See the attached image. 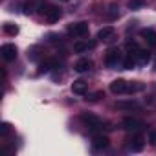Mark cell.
Listing matches in <instances>:
<instances>
[{"label":"cell","instance_id":"obj_24","mask_svg":"<svg viewBox=\"0 0 156 156\" xmlns=\"http://www.w3.org/2000/svg\"><path fill=\"white\" fill-rule=\"evenodd\" d=\"M101 98H103V92H96V94H92V96H88V98H87V99H88V101H92V103H94V101H99V99H101Z\"/></svg>","mask_w":156,"mask_h":156},{"label":"cell","instance_id":"obj_25","mask_svg":"<svg viewBox=\"0 0 156 156\" xmlns=\"http://www.w3.org/2000/svg\"><path fill=\"white\" fill-rule=\"evenodd\" d=\"M149 141H151L152 145H156V130H154V129L149 130Z\"/></svg>","mask_w":156,"mask_h":156},{"label":"cell","instance_id":"obj_2","mask_svg":"<svg viewBox=\"0 0 156 156\" xmlns=\"http://www.w3.org/2000/svg\"><path fill=\"white\" fill-rule=\"evenodd\" d=\"M119 62H121V51L118 48H110L105 55V64L112 68V66H118Z\"/></svg>","mask_w":156,"mask_h":156},{"label":"cell","instance_id":"obj_19","mask_svg":"<svg viewBox=\"0 0 156 156\" xmlns=\"http://www.w3.org/2000/svg\"><path fill=\"white\" fill-rule=\"evenodd\" d=\"M4 33H8V35H17V33H19V28H17L15 24H4Z\"/></svg>","mask_w":156,"mask_h":156},{"label":"cell","instance_id":"obj_9","mask_svg":"<svg viewBox=\"0 0 156 156\" xmlns=\"http://www.w3.org/2000/svg\"><path fill=\"white\" fill-rule=\"evenodd\" d=\"M130 143H129V149L132 151V152H140L141 149H143V145H145V141H143V136L141 134H136L134 138H130L129 140Z\"/></svg>","mask_w":156,"mask_h":156},{"label":"cell","instance_id":"obj_5","mask_svg":"<svg viewBox=\"0 0 156 156\" xmlns=\"http://www.w3.org/2000/svg\"><path fill=\"white\" fill-rule=\"evenodd\" d=\"M127 90H129V83L123 81V79H116V81L110 83V92L112 94H127Z\"/></svg>","mask_w":156,"mask_h":156},{"label":"cell","instance_id":"obj_6","mask_svg":"<svg viewBox=\"0 0 156 156\" xmlns=\"http://www.w3.org/2000/svg\"><path fill=\"white\" fill-rule=\"evenodd\" d=\"M0 51H2L4 61H15L17 59V46L15 44H4Z\"/></svg>","mask_w":156,"mask_h":156},{"label":"cell","instance_id":"obj_11","mask_svg":"<svg viewBox=\"0 0 156 156\" xmlns=\"http://www.w3.org/2000/svg\"><path fill=\"white\" fill-rule=\"evenodd\" d=\"M108 143H110V140H108L107 136H103V134H96V136H94V140H92V145H94V149H98V151L107 149V147H108Z\"/></svg>","mask_w":156,"mask_h":156},{"label":"cell","instance_id":"obj_12","mask_svg":"<svg viewBox=\"0 0 156 156\" xmlns=\"http://www.w3.org/2000/svg\"><path fill=\"white\" fill-rule=\"evenodd\" d=\"M87 88H88V83H87V81H83V79H77V81H73V83H72V92H73V94H77V96L87 94Z\"/></svg>","mask_w":156,"mask_h":156},{"label":"cell","instance_id":"obj_1","mask_svg":"<svg viewBox=\"0 0 156 156\" xmlns=\"http://www.w3.org/2000/svg\"><path fill=\"white\" fill-rule=\"evenodd\" d=\"M39 13H41V15H44L46 22H50V24L57 22V20L61 19V15H62V13H61V9H59V8H55V6H41Z\"/></svg>","mask_w":156,"mask_h":156},{"label":"cell","instance_id":"obj_16","mask_svg":"<svg viewBox=\"0 0 156 156\" xmlns=\"http://www.w3.org/2000/svg\"><path fill=\"white\" fill-rule=\"evenodd\" d=\"M138 62H136V59H134V55L132 53H129L127 57H125V61H123V68L125 70H130V68H134Z\"/></svg>","mask_w":156,"mask_h":156},{"label":"cell","instance_id":"obj_26","mask_svg":"<svg viewBox=\"0 0 156 156\" xmlns=\"http://www.w3.org/2000/svg\"><path fill=\"white\" fill-rule=\"evenodd\" d=\"M0 132H2V136H8V134H9V125L4 123L2 127H0Z\"/></svg>","mask_w":156,"mask_h":156},{"label":"cell","instance_id":"obj_4","mask_svg":"<svg viewBox=\"0 0 156 156\" xmlns=\"http://www.w3.org/2000/svg\"><path fill=\"white\" fill-rule=\"evenodd\" d=\"M83 121L87 123V127H88L92 132H98L99 129H103L101 119H98V118H96V116H92V114H83Z\"/></svg>","mask_w":156,"mask_h":156},{"label":"cell","instance_id":"obj_17","mask_svg":"<svg viewBox=\"0 0 156 156\" xmlns=\"http://www.w3.org/2000/svg\"><path fill=\"white\" fill-rule=\"evenodd\" d=\"M116 107H118V108H130V110H132V108H140V105H138L136 101H118Z\"/></svg>","mask_w":156,"mask_h":156},{"label":"cell","instance_id":"obj_18","mask_svg":"<svg viewBox=\"0 0 156 156\" xmlns=\"http://www.w3.org/2000/svg\"><path fill=\"white\" fill-rule=\"evenodd\" d=\"M107 17H108L110 20H114V19H118V17H119V11H118V6H114V4H112V6H110V8L107 9Z\"/></svg>","mask_w":156,"mask_h":156},{"label":"cell","instance_id":"obj_22","mask_svg":"<svg viewBox=\"0 0 156 156\" xmlns=\"http://www.w3.org/2000/svg\"><path fill=\"white\" fill-rule=\"evenodd\" d=\"M141 88H143V85H141V83H134V85H129V90H127V92H130V94H132V92H140Z\"/></svg>","mask_w":156,"mask_h":156},{"label":"cell","instance_id":"obj_15","mask_svg":"<svg viewBox=\"0 0 156 156\" xmlns=\"http://www.w3.org/2000/svg\"><path fill=\"white\" fill-rule=\"evenodd\" d=\"M141 37L145 39V42L152 48H156V31L154 30H141Z\"/></svg>","mask_w":156,"mask_h":156},{"label":"cell","instance_id":"obj_21","mask_svg":"<svg viewBox=\"0 0 156 156\" xmlns=\"http://www.w3.org/2000/svg\"><path fill=\"white\" fill-rule=\"evenodd\" d=\"M145 4V0H130V2H129V8L130 9H138V8H141Z\"/></svg>","mask_w":156,"mask_h":156},{"label":"cell","instance_id":"obj_3","mask_svg":"<svg viewBox=\"0 0 156 156\" xmlns=\"http://www.w3.org/2000/svg\"><path fill=\"white\" fill-rule=\"evenodd\" d=\"M68 33L73 37H85L88 33V22H75L68 28Z\"/></svg>","mask_w":156,"mask_h":156},{"label":"cell","instance_id":"obj_10","mask_svg":"<svg viewBox=\"0 0 156 156\" xmlns=\"http://www.w3.org/2000/svg\"><path fill=\"white\" fill-rule=\"evenodd\" d=\"M121 125H123L125 130H140V129L143 127V123H141L140 119H134V118H125Z\"/></svg>","mask_w":156,"mask_h":156},{"label":"cell","instance_id":"obj_23","mask_svg":"<svg viewBox=\"0 0 156 156\" xmlns=\"http://www.w3.org/2000/svg\"><path fill=\"white\" fill-rule=\"evenodd\" d=\"M22 8H24V13H26V15H30V13H33V8H35V4H33V2H26Z\"/></svg>","mask_w":156,"mask_h":156},{"label":"cell","instance_id":"obj_27","mask_svg":"<svg viewBox=\"0 0 156 156\" xmlns=\"http://www.w3.org/2000/svg\"><path fill=\"white\" fill-rule=\"evenodd\" d=\"M61 2H68V0H61Z\"/></svg>","mask_w":156,"mask_h":156},{"label":"cell","instance_id":"obj_14","mask_svg":"<svg viewBox=\"0 0 156 156\" xmlns=\"http://www.w3.org/2000/svg\"><path fill=\"white\" fill-rule=\"evenodd\" d=\"M114 33H116V30L112 26H105V28H101L98 31V39H101V41H112Z\"/></svg>","mask_w":156,"mask_h":156},{"label":"cell","instance_id":"obj_7","mask_svg":"<svg viewBox=\"0 0 156 156\" xmlns=\"http://www.w3.org/2000/svg\"><path fill=\"white\" fill-rule=\"evenodd\" d=\"M92 48H96V42L94 41H77L75 44H73V51L75 53H85V51H88V50H92Z\"/></svg>","mask_w":156,"mask_h":156},{"label":"cell","instance_id":"obj_13","mask_svg":"<svg viewBox=\"0 0 156 156\" xmlns=\"http://www.w3.org/2000/svg\"><path fill=\"white\" fill-rule=\"evenodd\" d=\"M94 66V62L90 61V59H79V61H77L75 62V72H79V73H85V72H88L90 68Z\"/></svg>","mask_w":156,"mask_h":156},{"label":"cell","instance_id":"obj_8","mask_svg":"<svg viewBox=\"0 0 156 156\" xmlns=\"http://www.w3.org/2000/svg\"><path fill=\"white\" fill-rule=\"evenodd\" d=\"M130 53H132V51H130ZM132 55H134V59H136L138 64H147V62L151 61V53H149L147 50H141V48H136Z\"/></svg>","mask_w":156,"mask_h":156},{"label":"cell","instance_id":"obj_20","mask_svg":"<svg viewBox=\"0 0 156 156\" xmlns=\"http://www.w3.org/2000/svg\"><path fill=\"white\" fill-rule=\"evenodd\" d=\"M53 66H55V61H46V62L41 64V72H50Z\"/></svg>","mask_w":156,"mask_h":156}]
</instances>
